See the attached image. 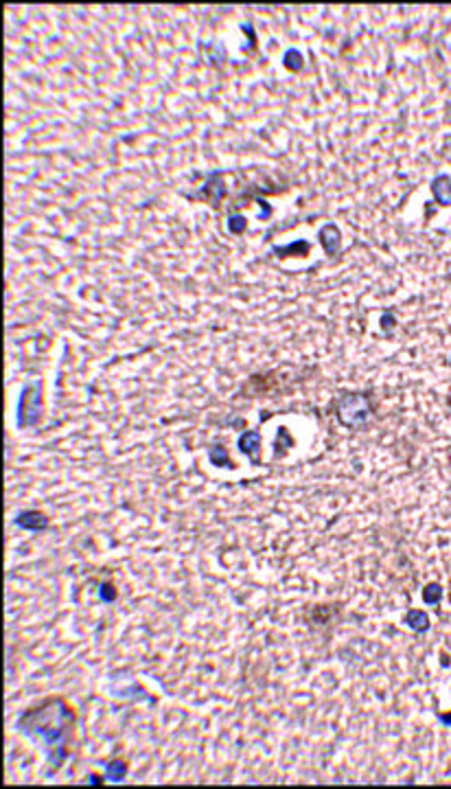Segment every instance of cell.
<instances>
[{"mask_svg":"<svg viewBox=\"0 0 451 789\" xmlns=\"http://www.w3.org/2000/svg\"><path fill=\"white\" fill-rule=\"evenodd\" d=\"M438 719L443 721V724H451V715H438Z\"/></svg>","mask_w":451,"mask_h":789,"instance_id":"3","label":"cell"},{"mask_svg":"<svg viewBox=\"0 0 451 789\" xmlns=\"http://www.w3.org/2000/svg\"><path fill=\"white\" fill-rule=\"evenodd\" d=\"M405 623H408L410 627H414V629H418V631L430 629V618H427V614L421 612V610H410L408 616H405Z\"/></svg>","mask_w":451,"mask_h":789,"instance_id":"1","label":"cell"},{"mask_svg":"<svg viewBox=\"0 0 451 789\" xmlns=\"http://www.w3.org/2000/svg\"><path fill=\"white\" fill-rule=\"evenodd\" d=\"M440 597H443V588H440V585H436V583L427 585V588L423 590V599H425L427 603H438Z\"/></svg>","mask_w":451,"mask_h":789,"instance_id":"2","label":"cell"}]
</instances>
